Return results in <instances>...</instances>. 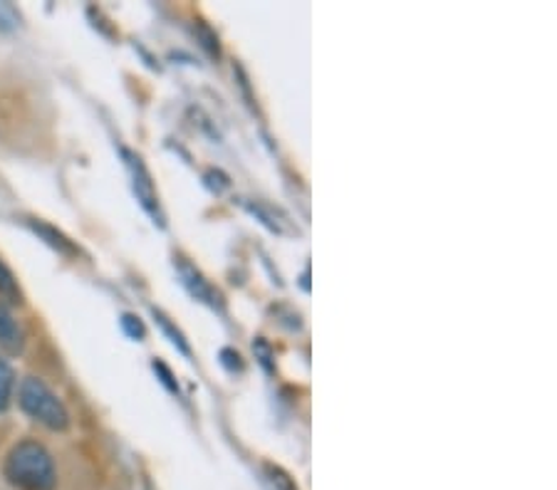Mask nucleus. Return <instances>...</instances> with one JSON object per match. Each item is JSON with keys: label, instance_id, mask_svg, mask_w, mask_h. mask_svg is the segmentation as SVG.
<instances>
[{"label": "nucleus", "instance_id": "obj_2", "mask_svg": "<svg viewBox=\"0 0 557 490\" xmlns=\"http://www.w3.org/2000/svg\"><path fill=\"white\" fill-rule=\"evenodd\" d=\"M17 404L35 422L48 426L52 431H65L70 426V412L60 397L42 379L25 377L17 391Z\"/></svg>", "mask_w": 557, "mask_h": 490}, {"label": "nucleus", "instance_id": "obj_13", "mask_svg": "<svg viewBox=\"0 0 557 490\" xmlns=\"http://www.w3.org/2000/svg\"><path fill=\"white\" fill-rule=\"evenodd\" d=\"M154 372L161 377V385H164L169 391H174V394H176L178 387H176V381H174V377H172V372H169L161 362H154Z\"/></svg>", "mask_w": 557, "mask_h": 490}, {"label": "nucleus", "instance_id": "obj_11", "mask_svg": "<svg viewBox=\"0 0 557 490\" xmlns=\"http://www.w3.org/2000/svg\"><path fill=\"white\" fill-rule=\"evenodd\" d=\"M268 474H271V483H273V488H275V490H295L293 480L287 478L281 468L268 466Z\"/></svg>", "mask_w": 557, "mask_h": 490}, {"label": "nucleus", "instance_id": "obj_10", "mask_svg": "<svg viewBox=\"0 0 557 490\" xmlns=\"http://www.w3.org/2000/svg\"><path fill=\"white\" fill-rule=\"evenodd\" d=\"M122 329L132 337V340H137V342L144 340V335H147V329H144L141 319L137 315H124L122 317Z\"/></svg>", "mask_w": 557, "mask_h": 490}, {"label": "nucleus", "instance_id": "obj_8", "mask_svg": "<svg viewBox=\"0 0 557 490\" xmlns=\"http://www.w3.org/2000/svg\"><path fill=\"white\" fill-rule=\"evenodd\" d=\"M33 230H35V234H40L45 240H48L52 248H58L60 253H67V255H75L77 253L65 236L58 234V230H52L50 226H45V223H33Z\"/></svg>", "mask_w": 557, "mask_h": 490}, {"label": "nucleus", "instance_id": "obj_3", "mask_svg": "<svg viewBox=\"0 0 557 490\" xmlns=\"http://www.w3.org/2000/svg\"><path fill=\"white\" fill-rule=\"evenodd\" d=\"M122 154H124V159H127V168L132 174L134 193H137V199L144 206V211L151 213V216H154L159 223H164V218H161V211H159L154 184H151V176L147 172V166H144L141 159L137 154H132V151H122Z\"/></svg>", "mask_w": 557, "mask_h": 490}, {"label": "nucleus", "instance_id": "obj_1", "mask_svg": "<svg viewBox=\"0 0 557 490\" xmlns=\"http://www.w3.org/2000/svg\"><path fill=\"white\" fill-rule=\"evenodd\" d=\"M5 478L17 490H55L58 486L55 463L38 441H21L8 453Z\"/></svg>", "mask_w": 557, "mask_h": 490}, {"label": "nucleus", "instance_id": "obj_4", "mask_svg": "<svg viewBox=\"0 0 557 490\" xmlns=\"http://www.w3.org/2000/svg\"><path fill=\"white\" fill-rule=\"evenodd\" d=\"M176 271H178V278H182V285L188 290V296L206 302V305H211L213 310L221 307V296L191 263L184 261V257H178Z\"/></svg>", "mask_w": 557, "mask_h": 490}, {"label": "nucleus", "instance_id": "obj_6", "mask_svg": "<svg viewBox=\"0 0 557 490\" xmlns=\"http://www.w3.org/2000/svg\"><path fill=\"white\" fill-rule=\"evenodd\" d=\"M0 302H5V305H21L23 302V292L17 288L15 275L3 261H0Z\"/></svg>", "mask_w": 557, "mask_h": 490}, {"label": "nucleus", "instance_id": "obj_14", "mask_svg": "<svg viewBox=\"0 0 557 490\" xmlns=\"http://www.w3.org/2000/svg\"><path fill=\"white\" fill-rule=\"evenodd\" d=\"M253 350H256V354L260 356V364H263V367L271 372V360H273V352H271V347H268V342H263V340H258L256 344H253Z\"/></svg>", "mask_w": 557, "mask_h": 490}, {"label": "nucleus", "instance_id": "obj_5", "mask_svg": "<svg viewBox=\"0 0 557 490\" xmlns=\"http://www.w3.org/2000/svg\"><path fill=\"white\" fill-rule=\"evenodd\" d=\"M25 347V332L11 307L0 302V350L8 354H21Z\"/></svg>", "mask_w": 557, "mask_h": 490}, {"label": "nucleus", "instance_id": "obj_12", "mask_svg": "<svg viewBox=\"0 0 557 490\" xmlns=\"http://www.w3.org/2000/svg\"><path fill=\"white\" fill-rule=\"evenodd\" d=\"M221 362H223V367H228L231 372H240L244 369V362H240V354L238 352H233V350H223L221 352Z\"/></svg>", "mask_w": 557, "mask_h": 490}, {"label": "nucleus", "instance_id": "obj_9", "mask_svg": "<svg viewBox=\"0 0 557 490\" xmlns=\"http://www.w3.org/2000/svg\"><path fill=\"white\" fill-rule=\"evenodd\" d=\"M154 317H157V323L161 325V329H164V332H166L169 337H172V342L178 347V350H182L184 354H188V344H186V340H184V335L178 332V329H176L172 323H169V317L161 315L159 310H154Z\"/></svg>", "mask_w": 557, "mask_h": 490}, {"label": "nucleus", "instance_id": "obj_7", "mask_svg": "<svg viewBox=\"0 0 557 490\" xmlns=\"http://www.w3.org/2000/svg\"><path fill=\"white\" fill-rule=\"evenodd\" d=\"M13 389H15L13 367L3 360V356H0V412H5V409L11 406Z\"/></svg>", "mask_w": 557, "mask_h": 490}]
</instances>
